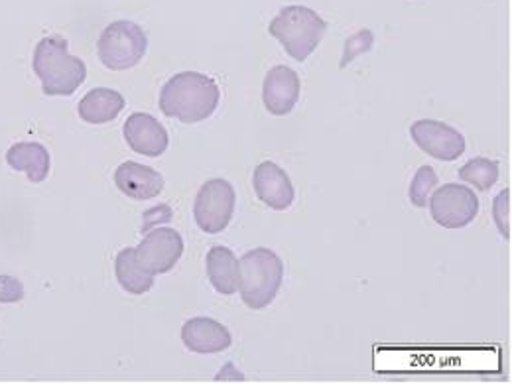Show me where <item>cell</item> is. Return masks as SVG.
Returning <instances> with one entry per match:
<instances>
[{"label":"cell","mask_w":512,"mask_h":384,"mask_svg":"<svg viewBox=\"0 0 512 384\" xmlns=\"http://www.w3.org/2000/svg\"><path fill=\"white\" fill-rule=\"evenodd\" d=\"M459 178L477 190L487 192L499 180V162L489 158H473L459 170Z\"/></svg>","instance_id":"d6986e66"},{"label":"cell","mask_w":512,"mask_h":384,"mask_svg":"<svg viewBox=\"0 0 512 384\" xmlns=\"http://www.w3.org/2000/svg\"><path fill=\"white\" fill-rule=\"evenodd\" d=\"M184 345L199 355H211L227 351L233 343L231 331L211 318H192L182 327Z\"/></svg>","instance_id":"4fadbf2b"},{"label":"cell","mask_w":512,"mask_h":384,"mask_svg":"<svg viewBox=\"0 0 512 384\" xmlns=\"http://www.w3.org/2000/svg\"><path fill=\"white\" fill-rule=\"evenodd\" d=\"M329 24L308 6H286L270 22L268 34L276 38L296 62H306L320 46Z\"/></svg>","instance_id":"3957f363"},{"label":"cell","mask_w":512,"mask_h":384,"mask_svg":"<svg viewBox=\"0 0 512 384\" xmlns=\"http://www.w3.org/2000/svg\"><path fill=\"white\" fill-rule=\"evenodd\" d=\"M253 188L258 199L274 211H286L296 199L290 176L274 162H262L256 166Z\"/></svg>","instance_id":"7c38bea8"},{"label":"cell","mask_w":512,"mask_h":384,"mask_svg":"<svg viewBox=\"0 0 512 384\" xmlns=\"http://www.w3.org/2000/svg\"><path fill=\"white\" fill-rule=\"evenodd\" d=\"M148 52L146 32L132 20H117L109 24L97 42L101 64L113 71H125L140 64Z\"/></svg>","instance_id":"5b68a950"},{"label":"cell","mask_w":512,"mask_h":384,"mask_svg":"<svg viewBox=\"0 0 512 384\" xmlns=\"http://www.w3.org/2000/svg\"><path fill=\"white\" fill-rule=\"evenodd\" d=\"M24 298V286L14 276H0V302L2 304H16Z\"/></svg>","instance_id":"603a6c76"},{"label":"cell","mask_w":512,"mask_h":384,"mask_svg":"<svg viewBox=\"0 0 512 384\" xmlns=\"http://www.w3.org/2000/svg\"><path fill=\"white\" fill-rule=\"evenodd\" d=\"M235 203L237 193L227 180L215 178L205 182L193 203V217L197 227L207 235H219L229 227L235 213Z\"/></svg>","instance_id":"8992f818"},{"label":"cell","mask_w":512,"mask_h":384,"mask_svg":"<svg viewBox=\"0 0 512 384\" xmlns=\"http://www.w3.org/2000/svg\"><path fill=\"white\" fill-rule=\"evenodd\" d=\"M410 136L420 150L436 160L453 162L465 152V138L457 128L442 121L422 119L410 127Z\"/></svg>","instance_id":"9c48e42d"},{"label":"cell","mask_w":512,"mask_h":384,"mask_svg":"<svg viewBox=\"0 0 512 384\" xmlns=\"http://www.w3.org/2000/svg\"><path fill=\"white\" fill-rule=\"evenodd\" d=\"M284 262L270 249L258 247L239 260V292L251 310H264L280 292Z\"/></svg>","instance_id":"277c9868"},{"label":"cell","mask_w":512,"mask_h":384,"mask_svg":"<svg viewBox=\"0 0 512 384\" xmlns=\"http://www.w3.org/2000/svg\"><path fill=\"white\" fill-rule=\"evenodd\" d=\"M115 184L130 199L148 201L164 192V176L150 166L138 162H125L115 172Z\"/></svg>","instance_id":"5bb4252c"},{"label":"cell","mask_w":512,"mask_h":384,"mask_svg":"<svg viewBox=\"0 0 512 384\" xmlns=\"http://www.w3.org/2000/svg\"><path fill=\"white\" fill-rule=\"evenodd\" d=\"M125 140H127L130 150L136 154L148 156V158H158L168 150L170 136L168 130L158 123L152 115L146 113H134L130 115L125 123Z\"/></svg>","instance_id":"8fae6325"},{"label":"cell","mask_w":512,"mask_h":384,"mask_svg":"<svg viewBox=\"0 0 512 384\" xmlns=\"http://www.w3.org/2000/svg\"><path fill=\"white\" fill-rule=\"evenodd\" d=\"M32 67L48 97H69L87 79V65L69 54L62 36H48L38 42Z\"/></svg>","instance_id":"7a4b0ae2"},{"label":"cell","mask_w":512,"mask_h":384,"mask_svg":"<svg viewBox=\"0 0 512 384\" xmlns=\"http://www.w3.org/2000/svg\"><path fill=\"white\" fill-rule=\"evenodd\" d=\"M184 255V239L170 227L150 231L134 249V258L142 270L152 276L170 272Z\"/></svg>","instance_id":"52a82bcc"},{"label":"cell","mask_w":512,"mask_h":384,"mask_svg":"<svg viewBox=\"0 0 512 384\" xmlns=\"http://www.w3.org/2000/svg\"><path fill=\"white\" fill-rule=\"evenodd\" d=\"M428 205L434 221L446 229H463L479 213L477 195L459 184H446L436 190Z\"/></svg>","instance_id":"ba28073f"},{"label":"cell","mask_w":512,"mask_h":384,"mask_svg":"<svg viewBox=\"0 0 512 384\" xmlns=\"http://www.w3.org/2000/svg\"><path fill=\"white\" fill-rule=\"evenodd\" d=\"M125 97L109 87L91 89L77 105L79 117L89 125H107L125 111Z\"/></svg>","instance_id":"9a60e30c"},{"label":"cell","mask_w":512,"mask_h":384,"mask_svg":"<svg viewBox=\"0 0 512 384\" xmlns=\"http://www.w3.org/2000/svg\"><path fill=\"white\" fill-rule=\"evenodd\" d=\"M373 32L371 30H359L355 36H351L347 42H345V52H343V58H341V67L351 64L359 54H365L373 48Z\"/></svg>","instance_id":"44dd1931"},{"label":"cell","mask_w":512,"mask_h":384,"mask_svg":"<svg viewBox=\"0 0 512 384\" xmlns=\"http://www.w3.org/2000/svg\"><path fill=\"white\" fill-rule=\"evenodd\" d=\"M509 199H511V192L505 190V192L499 193L495 197V203H493V219L501 231V235L505 239L511 237V227H509V215H511V207H509Z\"/></svg>","instance_id":"7402d4cb"},{"label":"cell","mask_w":512,"mask_h":384,"mask_svg":"<svg viewBox=\"0 0 512 384\" xmlns=\"http://www.w3.org/2000/svg\"><path fill=\"white\" fill-rule=\"evenodd\" d=\"M302 83L298 73L288 65L272 67L262 83V101L270 115L286 117L300 101Z\"/></svg>","instance_id":"30bf717a"},{"label":"cell","mask_w":512,"mask_h":384,"mask_svg":"<svg viewBox=\"0 0 512 384\" xmlns=\"http://www.w3.org/2000/svg\"><path fill=\"white\" fill-rule=\"evenodd\" d=\"M440 178L436 174V170L432 166H422L418 168L412 184H410V190H408V197L410 201L416 205V207H426L428 201H430V195L436 190Z\"/></svg>","instance_id":"ffe728a7"},{"label":"cell","mask_w":512,"mask_h":384,"mask_svg":"<svg viewBox=\"0 0 512 384\" xmlns=\"http://www.w3.org/2000/svg\"><path fill=\"white\" fill-rule=\"evenodd\" d=\"M6 164L14 172H26L28 180L40 184L50 174V152L40 142H18L12 144L6 152Z\"/></svg>","instance_id":"2e32d148"},{"label":"cell","mask_w":512,"mask_h":384,"mask_svg":"<svg viewBox=\"0 0 512 384\" xmlns=\"http://www.w3.org/2000/svg\"><path fill=\"white\" fill-rule=\"evenodd\" d=\"M221 101L215 79L197 71H182L170 77L160 91V111L184 125L209 119Z\"/></svg>","instance_id":"6da1fadb"},{"label":"cell","mask_w":512,"mask_h":384,"mask_svg":"<svg viewBox=\"0 0 512 384\" xmlns=\"http://www.w3.org/2000/svg\"><path fill=\"white\" fill-rule=\"evenodd\" d=\"M209 282L223 296H233L239 290V260L227 247H211L205 256Z\"/></svg>","instance_id":"e0dca14e"},{"label":"cell","mask_w":512,"mask_h":384,"mask_svg":"<svg viewBox=\"0 0 512 384\" xmlns=\"http://www.w3.org/2000/svg\"><path fill=\"white\" fill-rule=\"evenodd\" d=\"M115 274L121 288L134 296H142L154 286V276L138 266L132 247L123 249L115 258Z\"/></svg>","instance_id":"ac0fdd59"}]
</instances>
